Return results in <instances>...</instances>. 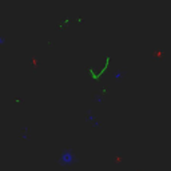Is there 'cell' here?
Instances as JSON below:
<instances>
[{"label": "cell", "instance_id": "cell-1", "mask_svg": "<svg viewBox=\"0 0 171 171\" xmlns=\"http://www.w3.org/2000/svg\"><path fill=\"white\" fill-rule=\"evenodd\" d=\"M76 162H77L76 155H75L74 151H72V150H69V148L63 150V151L60 152V155H59V158H58V163L60 166H63V167L72 166V164H75Z\"/></svg>", "mask_w": 171, "mask_h": 171}, {"label": "cell", "instance_id": "cell-2", "mask_svg": "<svg viewBox=\"0 0 171 171\" xmlns=\"http://www.w3.org/2000/svg\"><path fill=\"white\" fill-rule=\"evenodd\" d=\"M87 122H90V123H92V127H95V128H98L99 127V124L100 123L98 122V119H96V116L92 114V112H88V115H87Z\"/></svg>", "mask_w": 171, "mask_h": 171}, {"label": "cell", "instance_id": "cell-3", "mask_svg": "<svg viewBox=\"0 0 171 171\" xmlns=\"http://www.w3.org/2000/svg\"><path fill=\"white\" fill-rule=\"evenodd\" d=\"M115 77H116V79H119V77H122V72H120V71H118L116 74H115Z\"/></svg>", "mask_w": 171, "mask_h": 171}]
</instances>
